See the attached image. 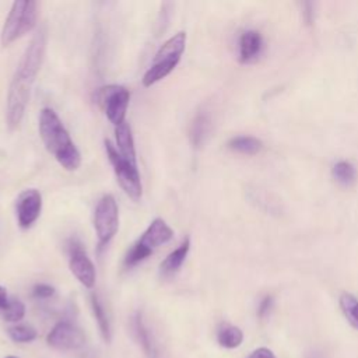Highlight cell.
Wrapping results in <instances>:
<instances>
[{
  "label": "cell",
  "mask_w": 358,
  "mask_h": 358,
  "mask_svg": "<svg viewBox=\"0 0 358 358\" xmlns=\"http://www.w3.org/2000/svg\"><path fill=\"white\" fill-rule=\"evenodd\" d=\"M45 50L46 31L42 28L35 34L24 50L8 87L6 119L10 130L17 129L24 119L25 109L31 98L32 85L45 57Z\"/></svg>",
  "instance_id": "obj_1"
},
{
  "label": "cell",
  "mask_w": 358,
  "mask_h": 358,
  "mask_svg": "<svg viewBox=\"0 0 358 358\" xmlns=\"http://www.w3.org/2000/svg\"><path fill=\"white\" fill-rule=\"evenodd\" d=\"M39 136L45 148L66 171H76L80 168V151L52 108H43L39 113Z\"/></svg>",
  "instance_id": "obj_2"
},
{
  "label": "cell",
  "mask_w": 358,
  "mask_h": 358,
  "mask_svg": "<svg viewBox=\"0 0 358 358\" xmlns=\"http://www.w3.org/2000/svg\"><path fill=\"white\" fill-rule=\"evenodd\" d=\"M173 238L172 228L162 218H154L143 235L131 245L124 256L123 266L133 268L134 266L144 262L150 255L155 252L164 243H168Z\"/></svg>",
  "instance_id": "obj_3"
},
{
  "label": "cell",
  "mask_w": 358,
  "mask_h": 358,
  "mask_svg": "<svg viewBox=\"0 0 358 358\" xmlns=\"http://www.w3.org/2000/svg\"><path fill=\"white\" fill-rule=\"evenodd\" d=\"M38 20V4L31 0L13 3L1 29V45L8 46L18 38L32 31Z\"/></svg>",
  "instance_id": "obj_4"
},
{
  "label": "cell",
  "mask_w": 358,
  "mask_h": 358,
  "mask_svg": "<svg viewBox=\"0 0 358 358\" xmlns=\"http://www.w3.org/2000/svg\"><path fill=\"white\" fill-rule=\"evenodd\" d=\"M105 151L109 162L113 166V171L120 187L131 200L137 201L143 193L137 164H131L127 159H124L117 151V148L109 140H105Z\"/></svg>",
  "instance_id": "obj_5"
},
{
  "label": "cell",
  "mask_w": 358,
  "mask_h": 358,
  "mask_svg": "<svg viewBox=\"0 0 358 358\" xmlns=\"http://www.w3.org/2000/svg\"><path fill=\"white\" fill-rule=\"evenodd\" d=\"M94 228L98 246L105 248L116 235L119 228V208L112 194H103L94 211Z\"/></svg>",
  "instance_id": "obj_6"
},
{
  "label": "cell",
  "mask_w": 358,
  "mask_h": 358,
  "mask_svg": "<svg viewBox=\"0 0 358 358\" xmlns=\"http://www.w3.org/2000/svg\"><path fill=\"white\" fill-rule=\"evenodd\" d=\"M95 98L115 127L126 122L124 119L130 101V92L127 88L117 84L105 85L96 91Z\"/></svg>",
  "instance_id": "obj_7"
},
{
  "label": "cell",
  "mask_w": 358,
  "mask_h": 358,
  "mask_svg": "<svg viewBox=\"0 0 358 358\" xmlns=\"http://www.w3.org/2000/svg\"><path fill=\"white\" fill-rule=\"evenodd\" d=\"M67 253L70 271L85 288H92L95 285L96 273L83 243L78 239H70L67 242Z\"/></svg>",
  "instance_id": "obj_8"
},
{
  "label": "cell",
  "mask_w": 358,
  "mask_h": 358,
  "mask_svg": "<svg viewBox=\"0 0 358 358\" xmlns=\"http://www.w3.org/2000/svg\"><path fill=\"white\" fill-rule=\"evenodd\" d=\"M46 341L50 347L60 351H73L84 345V333L71 322L62 320L53 326L49 331Z\"/></svg>",
  "instance_id": "obj_9"
},
{
  "label": "cell",
  "mask_w": 358,
  "mask_h": 358,
  "mask_svg": "<svg viewBox=\"0 0 358 358\" xmlns=\"http://www.w3.org/2000/svg\"><path fill=\"white\" fill-rule=\"evenodd\" d=\"M17 221L20 228L28 229L39 218L42 211V194L36 189L24 190L15 203Z\"/></svg>",
  "instance_id": "obj_10"
},
{
  "label": "cell",
  "mask_w": 358,
  "mask_h": 358,
  "mask_svg": "<svg viewBox=\"0 0 358 358\" xmlns=\"http://www.w3.org/2000/svg\"><path fill=\"white\" fill-rule=\"evenodd\" d=\"M238 49L241 63L255 62L264 49V41L262 34L256 29H248L242 32V35L239 36Z\"/></svg>",
  "instance_id": "obj_11"
},
{
  "label": "cell",
  "mask_w": 358,
  "mask_h": 358,
  "mask_svg": "<svg viewBox=\"0 0 358 358\" xmlns=\"http://www.w3.org/2000/svg\"><path fill=\"white\" fill-rule=\"evenodd\" d=\"M180 62V57L176 56H154V62L151 67L144 73L143 76V85L151 87L155 83L165 78L169 73L173 71V69Z\"/></svg>",
  "instance_id": "obj_12"
},
{
  "label": "cell",
  "mask_w": 358,
  "mask_h": 358,
  "mask_svg": "<svg viewBox=\"0 0 358 358\" xmlns=\"http://www.w3.org/2000/svg\"><path fill=\"white\" fill-rule=\"evenodd\" d=\"M189 250H190V239L185 238L182 241V243L176 249H173L161 262V264H159V275L162 278H169V277L175 275L180 270L183 262L186 260Z\"/></svg>",
  "instance_id": "obj_13"
},
{
  "label": "cell",
  "mask_w": 358,
  "mask_h": 358,
  "mask_svg": "<svg viewBox=\"0 0 358 358\" xmlns=\"http://www.w3.org/2000/svg\"><path fill=\"white\" fill-rule=\"evenodd\" d=\"M211 129V117L207 112L199 110L193 117L189 129V138L194 148H199L206 141Z\"/></svg>",
  "instance_id": "obj_14"
},
{
  "label": "cell",
  "mask_w": 358,
  "mask_h": 358,
  "mask_svg": "<svg viewBox=\"0 0 358 358\" xmlns=\"http://www.w3.org/2000/svg\"><path fill=\"white\" fill-rule=\"evenodd\" d=\"M115 137L116 145L120 155L131 164H137L136 161V148H134V138L131 134L130 126L124 122L115 127Z\"/></svg>",
  "instance_id": "obj_15"
},
{
  "label": "cell",
  "mask_w": 358,
  "mask_h": 358,
  "mask_svg": "<svg viewBox=\"0 0 358 358\" xmlns=\"http://www.w3.org/2000/svg\"><path fill=\"white\" fill-rule=\"evenodd\" d=\"M217 341L224 348H236L243 341V333L234 324L222 323L217 331Z\"/></svg>",
  "instance_id": "obj_16"
},
{
  "label": "cell",
  "mask_w": 358,
  "mask_h": 358,
  "mask_svg": "<svg viewBox=\"0 0 358 358\" xmlns=\"http://www.w3.org/2000/svg\"><path fill=\"white\" fill-rule=\"evenodd\" d=\"M263 147L262 140L253 136H236L228 141V148L241 154L253 155L257 154Z\"/></svg>",
  "instance_id": "obj_17"
},
{
  "label": "cell",
  "mask_w": 358,
  "mask_h": 358,
  "mask_svg": "<svg viewBox=\"0 0 358 358\" xmlns=\"http://www.w3.org/2000/svg\"><path fill=\"white\" fill-rule=\"evenodd\" d=\"M91 308H92V313H94V317L98 323V327H99V331L103 337V340L106 343L110 341V326H109V320H108V316L105 313V309L98 298L96 294H92L91 295Z\"/></svg>",
  "instance_id": "obj_18"
},
{
  "label": "cell",
  "mask_w": 358,
  "mask_h": 358,
  "mask_svg": "<svg viewBox=\"0 0 358 358\" xmlns=\"http://www.w3.org/2000/svg\"><path fill=\"white\" fill-rule=\"evenodd\" d=\"M333 178L343 186H350L357 179V169L355 166L348 161H338L331 168Z\"/></svg>",
  "instance_id": "obj_19"
},
{
  "label": "cell",
  "mask_w": 358,
  "mask_h": 358,
  "mask_svg": "<svg viewBox=\"0 0 358 358\" xmlns=\"http://www.w3.org/2000/svg\"><path fill=\"white\" fill-rule=\"evenodd\" d=\"M338 303H340V309L344 313V316L347 317V320L351 323L352 327H355L358 330V299L354 295L344 292V294H341Z\"/></svg>",
  "instance_id": "obj_20"
},
{
  "label": "cell",
  "mask_w": 358,
  "mask_h": 358,
  "mask_svg": "<svg viewBox=\"0 0 358 358\" xmlns=\"http://www.w3.org/2000/svg\"><path fill=\"white\" fill-rule=\"evenodd\" d=\"M10 338L15 343H29L34 341L38 336L36 330L29 324H17L7 329Z\"/></svg>",
  "instance_id": "obj_21"
},
{
  "label": "cell",
  "mask_w": 358,
  "mask_h": 358,
  "mask_svg": "<svg viewBox=\"0 0 358 358\" xmlns=\"http://www.w3.org/2000/svg\"><path fill=\"white\" fill-rule=\"evenodd\" d=\"M25 315V305L17 299H8L7 305L4 306V309L1 310V316L6 322H20Z\"/></svg>",
  "instance_id": "obj_22"
},
{
  "label": "cell",
  "mask_w": 358,
  "mask_h": 358,
  "mask_svg": "<svg viewBox=\"0 0 358 358\" xmlns=\"http://www.w3.org/2000/svg\"><path fill=\"white\" fill-rule=\"evenodd\" d=\"M133 330L136 333V337L137 340L140 341L141 347L144 348V351L150 355L152 352V345H151V340H150V334H148V330L145 329L144 326V322H143V317L140 313H136L134 319H133Z\"/></svg>",
  "instance_id": "obj_23"
},
{
  "label": "cell",
  "mask_w": 358,
  "mask_h": 358,
  "mask_svg": "<svg viewBox=\"0 0 358 358\" xmlns=\"http://www.w3.org/2000/svg\"><path fill=\"white\" fill-rule=\"evenodd\" d=\"M55 292H56L55 287H52V285H49V284H43V282L36 284V285H34V288H32V295H34L35 298H38V299L50 298V296L55 295Z\"/></svg>",
  "instance_id": "obj_24"
},
{
  "label": "cell",
  "mask_w": 358,
  "mask_h": 358,
  "mask_svg": "<svg viewBox=\"0 0 358 358\" xmlns=\"http://www.w3.org/2000/svg\"><path fill=\"white\" fill-rule=\"evenodd\" d=\"M271 306H273V296H270V295L264 296V298L260 301V303H259L257 316H259L260 319H263V317L270 312Z\"/></svg>",
  "instance_id": "obj_25"
},
{
  "label": "cell",
  "mask_w": 358,
  "mask_h": 358,
  "mask_svg": "<svg viewBox=\"0 0 358 358\" xmlns=\"http://www.w3.org/2000/svg\"><path fill=\"white\" fill-rule=\"evenodd\" d=\"M248 358H275V355L273 354L271 350L266 347H259L255 351H252Z\"/></svg>",
  "instance_id": "obj_26"
},
{
  "label": "cell",
  "mask_w": 358,
  "mask_h": 358,
  "mask_svg": "<svg viewBox=\"0 0 358 358\" xmlns=\"http://www.w3.org/2000/svg\"><path fill=\"white\" fill-rule=\"evenodd\" d=\"M7 302H8L7 291H6V288L0 287V310H3V309H4V306L7 305Z\"/></svg>",
  "instance_id": "obj_27"
},
{
  "label": "cell",
  "mask_w": 358,
  "mask_h": 358,
  "mask_svg": "<svg viewBox=\"0 0 358 358\" xmlns=\"http://www.w3.org/2000/svg\"><path fill=\"white\" fill-rule=\"evenodd\" d=\"M6 358H18V357H15V355H7Z\"/></svg>",
  "instance_id": "obj_28"
}]
</instances>
